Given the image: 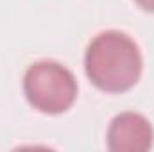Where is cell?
Returning <instances> with one entry per match:
<instances>
[{"label": "cell", "mask_w": 154, "mask_h": 152, "mask_svg": "<svg viewBox=\"0 0 154 152\" xmlns=\"http://www.w3.org/2000/svg\"><path fill=\"white\" fill-rule=\"evenodd\" d=\"M143 11H147V13H154V0H134Z\"/></svg>", "instance_id": "277c9868"}, {"label": "cell", "mask_w": 154, "mask_h": 152, "mask_svg": "<svg viewBox=\"0 0 154 152\" xmlns=\"http://www.w3.org/2000/svg\"><path fill=\"white\" fill-rule=\"evenodd\" d=\"M84 72L104 93H125L134 88L143 72L140 47L122 31L99 32L88 43Z\"/></svg>", "instance_id": "6da1fadb"}, {"label": "cell", "mask_w": 154, "mask_h": 152, "mask_svg": "<svg viewBox=\"0 0 154 152\" xmlns=\"http://www.w3.org/2000/svg\"><path fill=\"white\" fill-rule=\"evenodd\" d=\"M23 95L39 113L61 114L68 111L77 99L75 75L57 61H38L23 75Z\"/></svg>", "instance_id": "7a4b0ae2"}, {"label": "cell", "mask_w": 154, "mask_h": 152, "mask_svg": "<svg viewBox=\"0 0 154 152\" xmlns=\"http://www.w3.org/2000/svg\"><path fill=\"white\" fill-rule=\"evenodd\" d=\"M154 143L151 122L140 113L116 114L108 129V149L111 152H145Z\"/></svg>", "instance_id": "3957f363"}]
</instances>
